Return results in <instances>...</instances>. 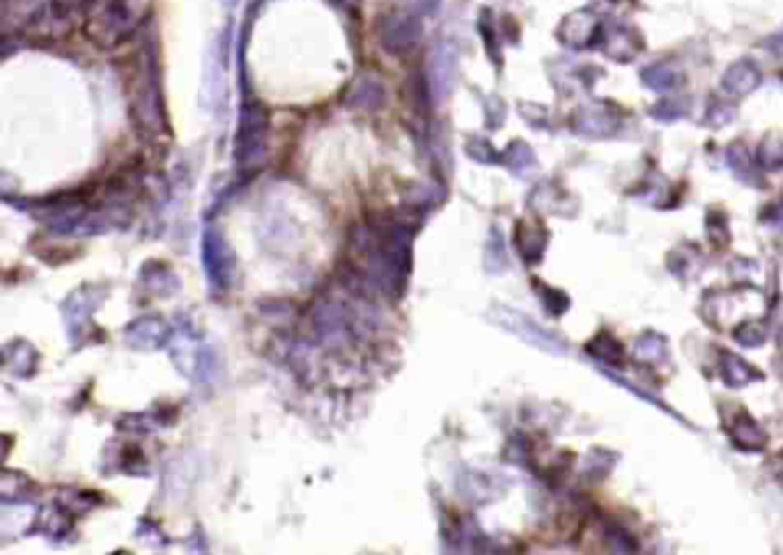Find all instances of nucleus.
I'll return each instance as SVG.
<instances>
[{
	"mask_svg": "<svg viewBox=\"0 0 783 555\" xmlns=\"http://www.w3.org/2000/svg\"><path fill=\"white\" fill-rule=\"evenodd\" d=\"M150 12V0H111L88 23V33L95 42L113 46L127 40Z\"/></svg>",
	"mask_w": 783,
	"mask_h": 555,
	"instance_id": "1",
	"label": "nucleus"
},
{
	"mask_svg": "<svg viewBox=\"0 0 783 555\" xmlns=\"http://www.w3.org/2000/svg\"><path fill=\"white\" fill-rule=\"evenodd\" d=\"M570 124H572L575 134L586 135V138H609L618 131L620 115L607 101H595V104L577 108Z\"/></svg>",
	"mask_w": 783,
	"mask_h": 555,
	"instance_id": "2",
	"label": "nucleus"
},
{
	"mask_svg": "<svg viewBox=\"0 0 783 555\" xmlns=\"http://www.w3.org/2000/svg\"><path fill=\"white\" fill-rule=\"evenodd\" d=\"M600 33H602V23H600L598 12H593L591 7L570 12L563 23L558 26V40L575 50H584L598 44Z\"/></svg>",
	"mask_w": 783,
	"mask_h": 555,
	"instance_id": "3",
	"label": "nucleus"
},
{
	"mask_svg": "<svg viewBox=\"0 0 783 555\" xmlns=\"http://www.w3.org/2000/svg\"><path fill=\"white\" fill-rule=\"evenodd\" d=\"M379 35H382V44L386 46L393 53H402V50H409L421 37V23L418 17L409 10H393L391 14H386L379 26Z\"/></svg>",
	"mask_w": 783,
	"mask_h": 555,
	"instance_id": "4",
	"label": "nucleus"
},
{
	"mask_svg": "<svg viewBox=\"0 0 783 555\" xmlns=\"http://www.w3.org/2000/svg\"><path fill=\"white\" fill-rule=\"evenodd\" d=\"M724 429L731 436L733 445L742 452H763L767 445V434L747 411L738 409L728 420H724Z\"/></svg>",
	"mask_w": 783,
	"mask_h": 555,
	"instance_id": "5",
	"label": "nucleus"
},
{
	"mask_svg": "<svg viewBox=\"0 0 783 555\" xmlns=\"http://www.w3.org/2000/svg\"><path fill=\"white\" fill-rule=\"evenodd\" d=\"M598 44L604 56L618 62H630L641 50V40L627 26H607V28H602Z\"/></svg>",
	"mask_w": 783,
	"mask_h": 555,
	"instance_id": "6",
	"label": "nucleus"
},
{
	"mask_svg": "<svg viewBox=\"0 0 783 555\" xmlns=\"http://www.w3.org/2000/svg\"><path fill=\"white\" fill-rule=\"evenodd\" d=\"M641 83L655 92H678L685 85V72L678 62H655L641 72Z\"/></svg>",
	"mask_w": 783,
	"mask_h": 555,
	"instance_id": "7",
	"label": "nucleus"
},
{
	"mask_svg": "<svg viewBox=\"0 0 783 555\" xmlns=\"http://www.w3.org/2000/svg\"><path fill=\"white\" fill-rule=\"evenodd\" d=\"M763 76H761V69L756 67L751 60H738L733 62L731 67L726 69L722 79V88L728 92L731 96H744V95H751V92L761 85Z\"/></svg>",
	"mask_w": 783,
	"mask_h": 555,
	"instance_id": "8",
	"label": "nucleus"
},
{
	"mask_svg": "<svg viewBox=\"0 0 783 555\" xmlns=\"http://www.w3.org/2000/svg\"><path fill=\"white\" fill-rule=\"evenodd\" d=\"M719 367H722V376L726 382L728 388H744L749 386L751 382H758V379H765L761 370H756L754 365L747 363L742 356L733 351H722L719 356Z\"/></svg>",
	"mask_w": 783,
	"mask_h": 555,
	"instance_id": "9",
	"label": "nucleus"
},
{
	"mask_svg": "<svg viewBox=\"0 0 783 555\" xmlns=\"http://www.w3.org/2000/svg\"><path fill=\"white\" fill-rule=\"evenodd\" d=\"M666 356H669V343H666V337L660 335V333L646 331L634 340V349H632L634 363L653 367V365L666 360Z\"/></svg>",
	"mask_w": 783,
	"mask_h": 555,
	"instance_id": "10",
	"label": "nucleus"
},
{
	"mask_svg": "<svg viewBox=\"0 0 783 555\" xmlns=\"http://www.w3.org/2000/svg\"><path fill=\"white\" fill-rule=\"evenodd\" d=\"M547 242H549V236H547L545 225L538 223V220L536 223L517 225V246L526 262H540Z\"/></svg>",
	"mask_w": 783,
	"mask_h": 555,
	"instance_id": "11",
	"label": "nucleus"
},
{
	"mask_svg": "<svg viewBox=\"0 0 783 555\" xmlns=\"http://www.w3.org/2000/svg\"><path fill=\"white\" fill-rule=\"evenodd\" d=\"M726 163L728 168H731V173L735 174L742 184L756 186V189L765 186L761 180V174H758V170H756L754 161H751L749 150H747V145H742V143H733V145H728Z\"/></svg>",
	"mask_w": 783,
	"mask_h": 555,
	"instance_id": "12",
	"label": "nucleus"
},
{
	"mask_svg": "<svg viewBox=\"0 0 783 555\" xmlns=\"http://www.w3.org/2000/svg\"><path fill=\"white\" fill-rule=\"evenodd\" d=\"M586 351L602 365H609V367H623V363H625V349L620 347L618 340L609 331H600L598 335L593 337L591 343L586 344Z\"/></svg>",
	"mask_w": 783,
	"mask_h": 555,
	"instance_id": "13",
	"label": "nucleus"
},
{
	"mask_svg": "<svg viewBox=\"0 0 783 555\" xmlns=\"http://www.w3.org/2000/svg\"><path fill=\"white\" fill-rule=\"evenodd\" d=\"M705 258L696 246H680L669 255V269L680 278H696L703 269Z\"/></svg>",
	"mask_w": 783,
	"mask_h": 555,
	"instance_id": "14",
	"label": "nucleus"
},
{
	"mask_svg": "<svg viewBox=\"0 0 783 555\" xmlns=\"http://www.w3.org/2000/svg\"><path fill=\"white\" fill-rule=\"evenodd\" d=\"M758 166L767 173L783 170V138L777 131L763 135L761 145H758Z\"/></svg>",
	"mask_w": 783,
	"mask_h": 555,
	"instance_id": "15",
	"label": "nucleus"
},
{
	"mask_svg": "<svg viewBox=\"0 0 783 555\" xmlns=\"http://www.w3.org/2000/svg\"><path fill=\"white\" fill-rule=\"evenodd\" d=\"M770 324L761 320H747L735 328L733 337L738 340L742 347H749V349H758L767 343V337H770Z\"/></svg>",
	"mask_w": 783,
	"mask_h": 555,
	"instance_id": "16",
	"label": "nucleus"
},
{
	"mask_svg": "<svg viewBox=\"0 0 783 555\" xmlns=\"http://www.w3.org/2000/svg\"><path fill=\"white\" fill-rule=\"evenodd\" d=\"M506 163H508V168L513 170L515 174H529L538 168V161H536V154H533V150H531L526 143H519V141L508 147Z\"/></svg>",
	"mask_w": 783,
	"mask_h": 555,
	"instance_id": "17",
	"label": "nucleus"
},
{
	"mask_svg": "<svg viewBox=\"0 0 783 555\" xmlns=\"http://www.w3.org/2000/svg\"><path fill=\"white\" fill-rule=\"evenodd\" d=\"M705 227L710 236L715 251H724L731 243V232H728V219L722 212H710L705 216Z\"/></svg>",
	"mask_w": 783,
	"mask_h": 555,
	"instance_id": "18",
	"label": "nucleus"
},
{
	"mask_svg": "<svg viewBox=\"0 0 783 555\" xmlns=\"http://www.w3.org/2000/svg\"><path fill=\"white\" fill-rule=\"evenodd\" d=\"M538 297H540V301L545 303V308L549 310V314H554V317H561V314L568 312L570 297L565 292H561V289H552V287H547V285H538Z\"/></svg>",
	"mask_w": 783,
	"mask_h": 555,
	"instance_id": "19",
	"label": "nucleus"
},
{
	"mask_svg": "<svg viewBox=\"0 0 783 555\" xmlns=\"http://www.w3.org/2000/svg\"><path fill=\"white\" fill-rule=\"evenodd\" d=\"M735 119V106L733 104H726L722 99H715L705 112V124L710 127V129H722L726 124H731Z\"/></svg>",
	"mask_w": 783,
	"mask_h": 555,
	"instance_id": "20",
	"label": "nucleus"
},
{
	"mask_svg": "<svg viewBox=\"0 0 783 555\" xmlns=\"http://www.w3.org/2000/svg\"><path fill=\"white\" fill-rule=\"evenodd\" d=\"M533 197H540V202H533V204H538L542 212H556V213L563 212V200H561V197H563V191H561L558 186L554 184L540 186V189L533 193Z\"/></svg>",
	"mask_w": 783,
	"mask_h": 555,
	"instance_id": "21",
	"label": "nucleus"
},
{
	"mask_svg": "<svg viewBox=\"0 0 783 555\" xmlns=\"http://www.w3.org/2000/svg\"><path fill=\"white\" fill-rule=\"evenodd\" d=\"M685 112H687V108L678 99H664L650 108V115L655 119H660V122H678L680 118H685Z\"/></svg>",
	"mask_w": 783,
	"mask_h": 555,
	"instance_id": "22",
	"label": "nucleus"
},
{
	"mask_svg": "<svg viewBox=\"0 0 783 555\" xmlns=\"http://www.w3.org/2000/svg\"><path fill=\"white\" fill-rule=\"evenodd\" d=\"M607 544L614 553H634L637 551V539L632 537L623 528H609Z\"/></svg>",
	"mask_w": 783,
	"mask_h": 555,
	"instance_id": "23",
	"label": "nucleus"
},
{
	"mask_svg": "<svg viewBox=\"0 0 783 555\" xmlns=\"http://www.w3.org/2000/svg\"><path fill=\"white\" fill-rule=\"evenodd\" d=\"M761 220H765V223L777 225V227H781V230H783V202H779V204H772V207H767L765 212L761 213Z\"/></svg>",
	"mask_w": 783,
	"mask_h": 555,
	"instance_id": "24",
	"label": "nucleus"
},
{
	"mask_svg": "<svg viewBox=\"0 0 783 555\" xmlns=\"http://www.w3.org/2000/svg\"><path fill=\"white\" fill-rule=\"evenodd\" d=\"M469 151H471V157H476L478 161H494V151H492L490 143L476 141Z\"/></svg>",
	"mask_w": 783,
	"mask_h": 555,
	"instance_id": "25",
	"label": "nucleus"
},
{
	"mask_svg": "<svg viewBox=\"0 0 783 555\" xmlns=\"http://www.w3.org/2000/svg\"><path fill=\"white\" fill-rule=\"evenodd\" d=\"M767 324H770V328L777 333V337L783 343V301L772 310V314H770V321H767Z\"/></svg>",
	"mask_w": 783,
	"mask_h": 555,
	"instance_id": "26",
	"label": "nucleus"
},
{
	"mask_svg": "<svg viewBox=\"0 0 783 555\" xmlns=\"http://www.w3.org/2000/svg\"><path fill=\"white\" fill-rule=\"evenodd\" d=\"M333 3H338V5H359V0H333Z\"/></svg>",
	"mask_w": 783,
	"mask_h": 555,
	"instance_id": "27",
	"label": "nucleus"
},
{
	"mask_svg": "<svg viewBox=\"0 0 783 555\" xmlns=\"http://www.w3.org/2000/svg\"><path fill=\"white\" fill-rule=\"evenodd\" d=\"M777 56H783V37L781 40H777Z\"/></svg>",
	"mask_w": 783,
	"mask_h": 555,
	"instance_id": "28",
	"label": "nucleus"
}]
</instances>
